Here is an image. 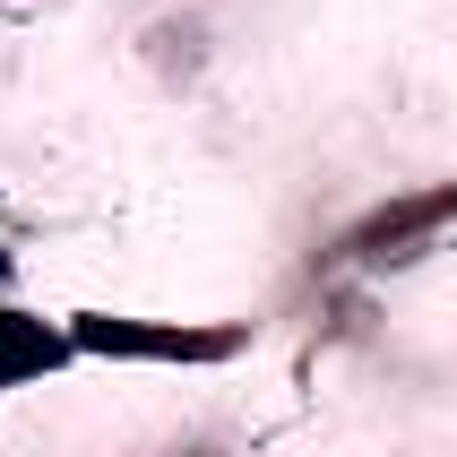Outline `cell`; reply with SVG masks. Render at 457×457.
<instances>
[{
  "label": "cell",
  "mask_w": 457,
  "mask_h": 457,
  "mask_svg": "<svg viewBox=\"0 0 457 457\" xmlns=\"http://www.w3.org/2000/svg\"><path fill=\"white\" fill-rule=\"evenodd\" d=\"M44 362H61V337H44L35 320H18V311H0V380L44 371Z\"/></svg>",
  "instance_id": "cell-1"
}]
</instances>
